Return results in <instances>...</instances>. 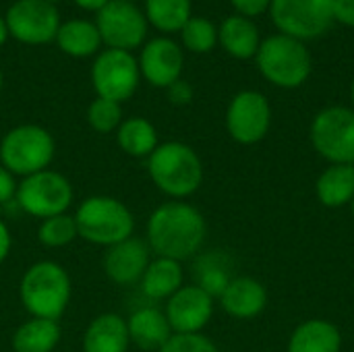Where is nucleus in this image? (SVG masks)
I'll return each mask as SVG.
<instances>
[{"label":"nucleus","mask_w":354,"mask_h":352,"mask_svg":"<svg viewBox=\"0 0 354 352\" xmlns=\"http://www.w3.org/2000/svg\"><path fill=\"white\" fill-rule=\"evenodd\" d=\"M205 241V220L189 203L168 201L147 220V245L158 257L183 261L193 257Z\"/></svg>","instance_id":"f257e3e1"},{"label":"nucleus","mask_w":354,"mask_h":352,"mask_svg":"<svg viewBox=\"0 0 354 352\" xmlns=\"http://www.w3.org/2000/svg\"><path fill=\"white\" fill-rule=\"evenodd\" d=\"M19 295L31 317L58 322L71 301V278L60 263L37 261L23 274Z\"/></svg>","instance_id":"f03ea898"},{"label":"nucleus","mask_w":354,"mask_h":352,"mask_svg":"<svg viewBox=\"0 0 354 352\" xmlns=\"http://www.w3.org/2000/svg\"><path fill=\"white\" fill-rule=\"evenodd\" d=\"M147 172L153 185L174 199L193 195L203 180V166L199 156L193 147L180 141L158 145L147 158Z\"/></svg>","instance_id":"7ed1b4c3"},{"label":"nucleus","mask_w":354,"mask_h":352,"mask_svg":"<svg viewBox=\"0 0 354 352\" xmlns=\"http://www.w3.org/2000/svg\"><path fill=\"white\" fill-rule=\"evenodd\" d=\"M75 222L81 239L102 247H112L133 237L135 230L133 212L120 199L108 195L87 197L77 207Z\"/></svg>","instance_id":"20e7f679"},{"label":"nucleus","mask_w":354,"mask_h":352,"mask_svg":"<svg viewBox=\"0 0 354 352\" xmlns=\"http://www.w3.org/2000/svg\"><path fill=\"white\" fill-rule=\"evenodd\" d=\"M54 151V137L39 124H19L0 139V164L12 176L25 178L48 170Z\"/></svg>","instance_id":"39448f33"},{"label":"nucleus","mask_w":354,"mask_h":352,"mask_svg":"<svg viewBox=\"0 0 354 352\" xmlns=\"http://www.w3.org/2000/svg\"><path fill=\"white\" fill-rule=\"evenodd\" d=\"M255 58L261 75L284 89L303 85L311 75V54L307 46L284 33L263 39Z\"/></svg>","instance_id":"423d86ee"},{"label":"nucleus","mask_w":354,"mask_h":352,"mask_svg":"<svg viewBox=\"0 0 354 352\" xmlns=\"http://www.w3.org/2000/svg\"><path fill=\"white\" fill-rule=\"evenodd\" d=\"M73 185L71 180L56 170H41L31 176H25L17 185V205L31 218H52L66 214L73 203Z\"/></svg>","instance_id":"0eeeda50"},{"label":"nucleus","mask_w":354,"mask_h":352,"mask_svg":"<svg viewBox=\"0 0 354 352\" xmlns=\"http://www.w3.org/2000/svg\"><path fill=\"white\" fill-rule=\"evenodd\" d=\"M270 15L280 33L315 39L334 23V0H272Z\"/></svg>","instance_id":"6e6552de"},{"label":"nucleus","mask_w":354,"mask_h":352,"mask_svg":"<svg viewBox=\"0 0 354 352\" xmlns=\"http://www.w3.org/2000/svg\"><path fill=\"white\" fill-rule=\"evenodd\" d=\"M139 79V60H135V56L124 50L108 48L100 52L91 66V83L97 98H106L118 104L137 91Z\"/></svg>","instance_id":"1a4fd4ad"},{"label":"nucleus","mask_w":354,"mask_h":352,"mask_svg":"<svg viewBox=\"0 0 354 352\" xmlns=\"http://www.w3.org/2000/svg\"><path fill=\"white\" fill-rule=\"evenodd\" d=\"M95 27L100 31L102 44L112 50L131 52L139 48L147 37V17L133 2L110 0L102 10H97Z\"/></svg>","instance_id":"9d476101"},{"label":"nucleus","mask_w":354,"mask_h":352,"mask_svg":"<svg viewBox=\"0 0 354 352\" xmlns=\"http://www.w3.org/2000/svg\"><path fill=\"white\" fill-rule=\"evenodd\" d=\"M315 149L334 164L354 162V112L342 106L322 110L311 124Z\"/></svg>","instance_id":"9b49d317"},{"label":"nucleus","mask_w":354,"mask_h":352,"mask_svg":"<svg viewBox=\"0 0 354 352\" xmlns=\"http://www.w3.org/2000/svg\"><path fill=\"white\" fill-rule=\"evenodd\" d=\"M6 29L21 44L41 46L56 39L60 17L52 2L46 0H17L6 10Z\"/></svg>","instance_id":"f8f14e48"},{"label":"nucleus","mask_w":354,"mask_h":352,"mask_svg":"<svg viewBox=\"0 0 354 352\" xmlns=\"http://www.w3.org/2000/svg\"><path fill=\"white\" fill-rule=\"evenodd\" d=\"M272 122V108L259 91H241L232 98L226 112V129L239 143L251 145L261 141Z\"/></svg>","instance_id":"ddd939ff"},{"label":"nucleus","mask_w":354,"mask_h":352,"mask_svg":"<svg viewBox=\"0 0 354 352\" xmlns=\"http://www.w3.org/2000/svg\"><path fill=\"white\" fill-rule=\"evenodd\" d=\"M214 311V299L199 286L178 288L166 305V319L174 334H199Z\"/></svg>","instance_id":"4468645a"},{"label":"nucleus","mask_w":354,"mask_h":352,"mask_svg":"<svg viewBox=\"0 0 354 352\" xmlns=\"http://www.w3.org/2000/svg\"><path fill=\"white\" fill-rule=\"evenodd\" d=\"M185 56L178 44L168 37H156L147 41L141 50L139 71L153 87L168 89L183 75Z\"/></svg>","instance_id":"2eb2a0df"},{"label":"nucleus","mask_w":354,"mask_h":352,"mask_svg":"<svg viewBox=\"0 0 354 352\" xmlns=\"http://www.w3.org/2000/svg\"><path fill=\"white\" fill-rule=\"evenodd\" d=\"M149 245L143 239L129 237L112 247L104 255V272L118 286H131L141 282L149 266Z\"/></svg>","instance_id":"dca6fc26"},{"label":"nucleus","mask_w":354,"mask_h":352,"mask_svg":"<svg viewBox=\"0 0 354 352\" xmlns=\"http://www.w3.org/2000/svg\"><path fill=\"white\" fill-rule=\"evenodd\" d=\"M129 346L127 319L116 313L97 315L83 334V352H127Z\"/></svg>","instance_id":"f3484780"},{"label":"nucleus","mask_w":354,"mask_h":352,"mask_svg":"<svg viewBox=\"0 0 354 352\" xmlns=\"http://www.w3.org/2000/svg\"><path fill=\"white\" fill-rule=\"evenodd\" d=\"M127 328H129V336H131V342L135 346H139L141 351H160L168 338L172 336V328L166 319V313L156 309V307H143V309H137L129 322H127Z\"/></svg>","instance_id":"a211bd4d"},{"label":"nucleus","mask_w":354,"mask_h":352,"mask_svg":"<svg viewBox=\"0 0 354 352\" xmlns=\"http://www.w3.org/2000/svg\"><path fill=\"white\" fill-rule=\"evenodd\" d=\"M266 301H268L266 288L253 278L230 280V284L220 297L224 311L236 319H251L259 315L266 307Z\"/></svg>","instance_id":"6ab92c4d"},{"label":"nucleus","mask_w":354,"mask_h":352,"mask_svg":"<svg viewBox=\"0 0 354 352\" xmlns=\"http://www.w3.org/2000/svg\"><path fill=\"white\" fill-rule=\"evenodd\" d=\"M218 41L230 56L239 60H249L257 56V50L261 46L255 23L243 15H232L222 21V25L218 27Z\"/></svg>","instance_id":"aec40b11"},{"label":"nucleus","mask_w":354,"mask_h":352,"mask_svg":"<svg viewBox=\"0 0 354 352\" xmlns=\"http://www.w3.org/2000/svg\"><path fill=\"white\" fill-rule=\"evenodd\" d=\"M178 288H183L180 261L166 259V257H158L149 261L141 278V290L147 299H153V301L170 299Z\"/></svg>","instance_id":"412c9836"},{"label":"nucleus","mask_w":354,"mask_h":352,"mask_svg":"<svg viewBox=\"0 0 354 352\" xmlns=\"http://www.w3.org/2000/svg\"><path fill=\"white\" fill-rule=\"evenodd\" d=\"M56 44L64 54L75 56V58H85L100 50L102 37H100L95 23L73 19V21L60 23L58 33H56Z\"/></svg>","instance_id":"4be33fe9"},{"label":"nucleus","mask_w":354,"mask_h":352,"mask_svg":"<svg viewBox=\"0 0 354 352\" xmlns=\"http://www.w3.org/2000/svg\"><path fill=\"white\" fill-rule=\"evenodd\" d=\"M60 342V326L52 319L31 317L12 334L15 352H52Z\"/></svg>","instance_id":"5701e85b"},{"label":"nucleus","mask_w":354,"mask_h":352,"mask_svg":"<svg viewBox=\"0 0 354 352\" xmlns=\"http://www.w3.org/2000/svg\"><path fill=\"white\" fill-rule=\"evenodd\" d=\"M340 332L336 326L311 319L299 326L290 338L288 352H340Z\"/></svg>","instance_id":"b1692460"},{"label":"nucleus","mask_w":354,"mask_h":352,"mask_svg":"<svg viewBox=\"0 0 354 352\" xmlns=\"http://www.w3.org/2000/svg\"><path fill=\"white\" fill-rule=\"evenodd\" d=\"M116 141L127 156L149 158L158 147V133L147 118L133 116L120 122V127L116 129Z\"/></svg>","instance_id":"393cba45"},{"label":"nucleus","mask_w":354,"mask_h":352,"mask_svg":"<svg viewBox=\"0 0 354 352\" xmlns=\"http://www.w3.org/2000/svg\"><path fill=\"white\" fill-rule=\"evenodd\" d=\"M317 197L328 207H340L354 197V166L334 164L317 178Z\"/></svg>","instance_id":"a878e982"},{"label":"nucleus","mask_w":354,"mask_h":352,"mask_svg":"<svg viewBox=\"0 0 354 352\" xmlns=\"http://www.w3.org/2000/svg\"><path fill=\"white\" fill-rule=\"evenodd\" d=\"M145 17L160 31H180L191 19V0H145Z\"/></svg>","instance_id":"bb28decb"},{"label":"nucleus","mask_w":354,"mask_h":352,"mask_svg":"<svg viewBox=\"0 0 354 352\" xmlns=\"http://www.w3.org/2000/svg\"><path fill=\"white\" fill-rule=\"evenodd\" d=\"M228 259L222 253H209L203 255L195 263V278L201 290H205L212 299L222 297L226 286L230 284V274H228Z\"/></svg>","instance_id":"cd10ccee"},{"label":"nucleus","mask_w":354,"mask_h":352,"mask_svg":"<svg viewBox=\"0 0 354 352\" xmlns=\"http://www.w3.org/2000/svg\"><path fill=\"white\" fill-rule=\"evenodd\" d=\"M77 237H79V230H77L75 216H68V214H58V216L46 218V220H41V224L37 228L39 243L44 247H52V249L71 245Z\"/></svg>","instance_id":"c85d7f7f"},{"label":"nucleus","mask_w":354,"mask_h":352,"mask_svg":"<svg viewBox=\"0 0 354 352\" xmlns=\"http://www.w3.org/2000/svg\"><path fill=\"white\" fill-rule=\"evenodd\" d=\"M183 44L195 54H205L218 44V27L205 17H191L180 29Z\"/></svg>","instance_id":"c756f323"},{"label":"nucleus","mask_w":354,"mask_h":352,"mask_svg":"<svg viewBox=\"0 0 354 352\" xmlns=\"http://www.w3.org/2000/svg\"><path fill=\"white\" fill-rule=\"evenodd\" d=\"M87 120L93 131L97 133H112L120 127L122 122V110L118 102L106 100V98H95L89 108H87Z\"/></svg>","instance_id":"7c9ffc66"},{"label":"nucleus","mask_w":354,"mask_h":352,"mask_svg":"<svg viewBox=\"0 0 354 352\" xmlns=\"http://www.w3.org/2000/svg\"><path fill=\"white\" fill-rule=\"evenodd\" d=\"M158 352H218V349L201 334H172Z\"/></svg>","instance_id":"2f4dec72"},{"label":"nucleus","mask_w":354,"mask_h":352,"mask_svg":"<svg viewBox=\"0 0 354 352\" xmlns=\"http://www.w3.org/2000/svg\"><path fill=\"white\" fill-rule=\"evenodd\" d=\"M232 6L239 10V15L243 17H257L266 10H270L272 6V0H230Z\"/></svg>","instance_id":"473e14b6"},{"label":"nucleus","mask_w":354,"mask_h":352,"mask_svg":"<svg viewBox=\"0 0 354 352\" xmlns=\"http://www.w3.org/2000/svg\"><path fill=\"white\" fill-rule=\"evenodd\" d=\"M17 195V180L15 176L0 164V205L12 201Z\"/></svg>","instance_id":"72a5a7b5"},{"label":"nucleus","mask_w":354,"mask_h":352,"mask_svg":"<svg viewBox=\"0 0 354 352\" xmlns=\"http://www.w3.org/2000/svg\"><path fill=\"white\" fill-rule=\"evenodd\" d=\"M168 98H170V102H172V104H176V106H185V104H189V102H191V98H193V89H191V85H189L187 81L178 79L176 83H172V85L168 87Z\"/></svg>","instance_id":"f704fd0d"},{"label":"nucleus","mask_w":354,"mask_h":352,"mask_svg":"<svg viewBox=\"0 0 354 352\" xmlns=\"http://www.w3.org/2000/svg\"><path fill=\"white\" fill-rule=\"evenodd\" d=\"M334 21L354 27V0H334Z\"/></svg>","instance_id":"c9c22d12"},{"label":"nucleus","mask_w":354,"mask_h":352,"mask_svg":"<svg viewBox=\"0 0 354 352\" xmlns=\"http://www.w3.org/2000/svg\"><path fill=\"white\" fill-rule=\"evenodd\" d=\"M10 245H12V241H10V230H8V226L0 220V263L8 257Z\"/></svg>","instance_id":"e433bc0d"},{"label":"nucleus","mask_w":354,"mask_h":352,"mask_svg":"<svg viewBox=\"0 0 354 352\" xmlns=\"http://www.w3.org/2000/svg\"><path fill=\"white\" fill-rule=\"evenodd\" d=\"M110 0H75V4L77 6H81V8H85V10H102L106 4H108Z\"/></svg>","instance_id":"4c0bfd02"},{"label":"nucleus","mask_w":354,"mask_h":352,"mask_svg":"<svg viewBox=\"0 0 354 352\" xmlns=\"http://www.w3.org/2000/svg\"><path fill=\"white\" fill-rule=\"evenodd\" d=\"M6 37H8V29H6V21H4V17H0V46H4V41H6Z\"/></svg>","instance_id":"58836bf2"},{"label":"nucleus","mask_w":354,"mask_h":352,"mask_svg":"<svg viewBox=\"0 0 354 352\" xmlns=\"http://www.w3.org/2000/svg\"><path fill=\"white\" fill-rule=\"evenodd\" d=\"M351 95H353V102H354V81H353V87H351Z\"/></svg>","instance_id":"ea45409f"},{"label":"nucleus","mask_w":354,"mask_h":352,"mask_svg":"<svg viewBox=\"0 0 354 352\" xmlns=\"http://www.w3.org/2000/svg\"><path fill=\"white\" fill-rule=\"evenodd\" d=\"M0 89H2V71H0Z\"/></svg>","instance_id":"a19ab883"},{"label":"nucleus","mask_w":354,"mask_h":352,"mask_svg":"<svg viewBox=\"0 0 354 352\" xmlns=\"http://www.w3.org/2000/svg\"><path fill=\"white\" fill-rule=\"evenodd\" d=\"M46 2H52V4H54V2H58V0H46Z\"/></svg>","instance_id":"79ce46f5"},{"label":"nucleus","mask_w":354,"mask_h":352,"mask_svg":"<svg viewBox=\"0 0 354 352\" xmlns=\"http://www.w3.org/2000/svg\"><path fill=\"white\" fill-rule=\"evenodd\" d=\"M351 203H353V214H354V197H353V201H351Z\"/></svg>","instance_id":"37998d69"},{"label":"nucleus","mask_w":354,"mask_h":352,"mask_svg":"<svg viewBox=\"0 0 354 352\" xmlns=\"http://www.w3.org/2000/svg\"><path fill=\"white\" fill-rule=\"evenodd\" d=\"M124 2H135V0H124Z\"/></svg>","instance_id":"c03bdc74"}]
</instances>
